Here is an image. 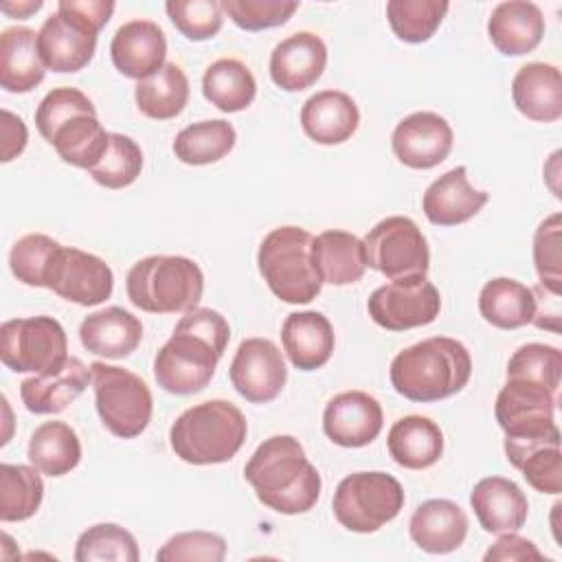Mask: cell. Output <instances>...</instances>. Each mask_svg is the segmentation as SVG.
Returning <instances> with one entry per match:
<instances>
[{"label": "cell", "mask_w": 562, "mask_h": 562, "mask_svg": "<svg viewBox=\"0 0 562 562\" xmlns=\"http://www.w3.org/2000/svg\"><path fill=\"white\" fill-rule=\"evenodd\" d=\"M165 11L173 26L191 42H204L220 33L224 24L217 0H169Z\"/></svg>", "instance_id": "f6af8a7d"}, {"label": "cell", "mask_w": 562, "mask_h": 562, "mask_svg": "<svg viewBox=\"0 0 562 562\" xmlns=\"http://www.w3.org/2000/svg\"><path fill=\"white\" fill-rule=\"evenodd\" d=\"M235 127L224 119L191 123L176 134L173 154L184 165H211L235 147Z\"/></svg>", "instance_id": "74e56055"}, {"label": "cell", "mask_w": 562, "mask_h": 562, "mask_svg": "<svg viewBox=\"0 0 562 562\" xmlns=\"http://www.w3.org/2000/svg\"><path fill=\"white\" fill-rule=\"evenodd\" d=\"M235 391L250 404L272 402L285 386L288 369L279 347L268 338H246L228 369Z\"/></svg>", "instance_id": "9a60e30c"}, {"label": "cell", "mask_w": 562, "mask_h": 562, "mask_svg": "<svg viewBox=\"0 0 562 562\" xmlns=\"http://www.w3.org/2000/svg\"><path fill=\"white\" fill-rule=\"evenodd\" d=\"M248 424L244 413L226 400H209L178 415L169 443L178 459L191 465L231 461L244 446Z\"/></svg>", "instance_id": "3957f363"}, {"label": "cell", "mask_w": 562, "mask_h": 562, "mask_svg": "<svg viewBox=\"0 0 562 562\" xmlns=\"http://www.w3.org/2000/svg\"><path fill=\"white\" fill-rule=\"evenodd\" d=\"M226 558V540L211 531H182L171 536L156 553L160 562H222Z\"/></svg>", "instance_id": "681fc988"}, {"label": "cell", "mask_w": 562, "mask_h": 562, "mask_svg": "<svg viewBox=\"0 0 562 562\" xmlns=\"http://www.w3.org/2000/svg\"><path fill=\"white\" fill-rule=\"evenodd\" d=\"M382 406L364 391L334 395L323 411L325 435L342 448L369 446L382 430Z\"/></svg>", "instance_id": "e0dca14e"}, {"label": "cell", "mask_w": 562, "mask_h": 562, "mask_svg": "<svg viewBox=\"0 0 562 562\" xmlns=\"http://www.w3.org/2000/svg\"><path fill=\"white\" fill-rule=\"evenodd\" d=\"M222 11L244 31H263L285 24L299 9L296 0H222Z\"/></svg>", "instance_id": "bcb514c9"}, {"label": "cell", "mask_w": 562, "mask_h": 562, "mask_svg": "<svg viewBox=\"0 0 562 562\" xmlns=\"http://www.w3.org/2000/svg\"><path fill=\"white\" fill-rule=\"evenodd\" d=\"M312 241L301 226H279L259 244L257 266L277 299L299 305L321 294L323 279L312 259Z\"/></svg>", "instance_id": "8992f818"}, {"label": "cell", "mask_w": 562, "mask_h": 562, "mask_svg": "<svg viewBox=\"0 0 562 562\" xmlns=\"http://www.w3.org/2000/svg\"><path fill=\"white\" fill-rule=\"evenodd\" d=\"M79 340L83 349L94 356L121 360L127 358L140 345L143 325L132 312L112 305L92 312L81 321Z\"/></svg>", "instance_id": "cb8c5ba5"}, {"label": "cell", "mask_w": 562, "mask_h": 562, "mask_svg": "<svg viewBox=\"0 0 562 562\" xmlns=\"http://www.w3.org/2000/svg\"><path fill=\"white\" fill-rule=\"evenodd\" d=\"M483 560L485 562H496V560H501V562H507V560L509 562H514V560H542V553L538 551V547L531 540L518 536L516 531H505L487 549Z\"/></svg>", "instance_id": "f907efd6"}, {"label": "cell", "mask_w": 562, "mask_h": 562, "mask_svg": "<svg viewBox=\"0 0 562 562\" xmlns=\"http://www.w3.org/2000/svg\"><path fill=\"white\" fill-rule=\"evenodd\" d=\"M114 68L130 79H147L167 61V37L151 20H130L121 24L110 42Z\"/></svg>", "instance_id": "d6986e66"}, {"label": "cell", "mask_w": 562, "mask_h": 562, "mask_svg": "<svg viewBox=\"0 0 562 562\" xmlns=\"http://www.w3.org/2000/svg\"><path fill=\"white\" fill-rule=\"evenodd\" d=\"M46 66L37 50V33L29 26H9L0 35V86L24 94L44 81Z\"/></svg>", "instance_id": "f546056e"}, {"label": "cell", "mask_w": 562, "mask_h": 562, "mask_svg": "<svg viewBox=\"0 0 562 562\" xmlns=\"http://www.w3.org/2000/svg\"><path fill=\"white\" fill-rule=\"evenodd\" d=\"M507 380L536 382L553 393L562 380V351L542 342H527L514 351L505 371Z\"/></svg>", "instance_id": "7bdbcfd3"}, {"label": "cell", "mask_w": 562, "mask_h": 562, "mask_svg": "<svg viewBox=\"0 0 562 562\" xmlns=\"http://www.w3.org/2000/svg\"><path fill=\"white\" fill-rule=\"evenodd\" d=\"M46 288L70 303L92 307L110 299L114 274L101 257L81 248L59 246L48 270Z\"/></svg>", "instance_id": "5bb4252c"}, {"label": "cell", "mask_w": 562, "mask_h": 562, "mask_svg": "<svg viewBox=\"0 0 562 562\" xmlns=\"http://www.w3.org/2000/svg\"><path fill=\"white\" fill-rule=\"evenodd\" d=\"M112 0H59L37 31V50L53 72L86 68L97 50V35L114 13Z\"/></svg>", "instance_id": "277c9868"}, {"label": "cell", "mask_w": 562, "mask_h": 562, "mask_svg": "<svg viewBox=\"0 0 562 562\" xmlns=\"http://www.w3.org/2000/svg\"><path fill=\"white\" fill-rule=\"evenodd\" d=\"M404 507L400 481L386 472L347 474L331 498L336 520L356 533H373L391 522Z\"/></svg>", "instance_id": "ba28073f"}, {"label": "cell", "mask_w": 562, "mask_h": 562, "mask_svg": "<svg viewBox=\"0 0 562 562\" xmlns=\"http://www.w3.org/2000/svg\"><path fill=\"white\" fill-rule=\"evenodd\" d=\"M42 7H44V2H42V0H29V2H2V4H0V11H2V13H7V15H11V18H20V20H24V18H29L31 13H37Z\"/></svg>", "instance_id": "f5cc1de1"}, {"label": "cell", "mask_w": 562, "mask_h": 562, "mask_svg": "<svg viewBox=\"0 0 562 562\" xmlns=\"http://www.w3.org/2000/svg\"><path fill=\"white\" fill-rule=\"evenodd\" d=\"M362 244L367 252V268L378 270L389 281H404L428 274V241L411 217H384L367 233Z\"/></svg>", "instance_id": "30bf717a"}, {"label": "cell", "mask_w": 562, "mask_h": 562, "mask_svg": "<svg viewBox=\"0 0 562 562\" xmlns=\"http://www.w3.org/2000/svg\"><path fill=\"white\" fill-rule=\"evenodd\" d=\"M560 213L549 215L533 235V261L540 277V285L553 294L562 292V233Z\"/></svg>", "instance_id": "7dc6e473"}, {"label": "cell", "mask_w": 562, "mask_h": 562, "mask_svg": "<svg viewBox=\"0 0 562 562\" xmlns=\"http://www.w3.org/2000/svg\"><path fill=\"white\" fill-rule=\"evenodd\" d=\"M452 127L437 112H413L404 116L391 134L395 158L411 169L437 167L452 151Z\"/></svg>", "instance_id": "2e32d148"}, {"label": "cell", "mask_w": 562, "mask_h": 562, "mask_svg": "<svg viewBox=\"0 0 562 562\" xmlns=\"http://www.w3.org/2000/svg\"><path fill=\"white\" fill-rule=\"evenodd\" d=\"M507 461L522 472L525 481L540 494L562 492L560 432L536 439H505Z\"/></svg>", "instance_id": "f1b7e54d"}, {"label": "cell", "mask_w": 562, "mask_h": 562, "mask_svg": "<svg viewBox=\"0 0 562 562\" xmlns=\"http://www.w3.org/2000/svg\"><path fill=\"white\" fill-rule=\"evenodd\" d=\"M367 310L382 329L406 331L424 327L439 316L441 294L426 277L391 281L371 292Z\"/></svg>", "instance_id": "7c38bea8"}, {"label": "cell", "mask_w": 562, "mask_h": 562, "mask_svg": "<svg viewBox=\"0 0 562 562\" xmlns=\"http://www.w3.org/2000/svg\"><path fill=\"white\" fill-rule=\"evenodd\" d=\"M0 360L15 373H55L68 360L66 331L53 316L4 321L0 327Z\"/></svg>", "instance_id": "9c48e42d"}, {"label": "cell", "mask_w": 562, "mask_h": 562, "mask_svg": "<svg viewBox=\"0 0 562 562\" xmlns=\"http://www.w3.org/2000/svg\"><path fill=\"white\" fill-rule=\"evenodd\" d=\"M127 299L149 314H178L198 307L204 292L200 266L180 255H149L125 279Z\"/></svg>", "instance_id": "5b68a950"}, {"label": "cell", "mask_w": 562, "mask_h": 562, "mask_svg": "<svg viewBox=\"0 0 562 562\" xmlns=\"http://www.w3.org/2000/svg\"><path fill=\"white\" fill-rule=\"evenodd\" d=\"M257 498L272 512L294 516L310 512L321 496V474L292 435H274L257 446L244 468Z\"/></svg>", "instance_id": "6da1fadb"}, {"label": "cell", "mask_w": 562, "mask_h": 562, "mask_svg": "<svg viewBox=\"0 0 562 562\" xmlns=\"http://www.w3.org/2000/svg\"><path fill=\"white\" fill-rule=\"evenodd\" d=\"M448 9L443 0H389L386 20L402 42L422 44L435 35Z\"/></svg>", "instance_id": "ab89813d"}, {"label": "cell", "mask_w": 562, "mask_h": 562, "mask_svg": "<svg viewBox=\"0 0 562 562\" xmlns=\"http://www.w3.org/2000/svg\"><path fill=\"white\" fill-rule=\"evenodd\" d=\"M44 498V481L35 465H0V520L20 522L31 518Z\"/></svg>", "instance_id": "f35d334b"}, {"label": "cell", "mask_w": 562, "mask_h": 562, "mask_svg": "<svg viewBox=\"0 0 562 562\" xmlns=\"http://www.w3.org/2000/svg\"><path fill=\"white\" fill-rule=\"evenodd\" d=\"M490 200V193L474 189L465 167H454L439 176L422 198V211L435 226H457L472 220Z\"/></svg>", "instance_id": "ffe728a7"}, {"label": "cell", "mask_w": 562, "mask_h": 562, "mask_svg": "<svg viewBox=\"0 0 562 562\" xmlns=\"http://www.w3.org/2000/svg\"><path fill=\"white\" fill-rule=\"evenodd\" d=\"M138 558L136 538L114 522L88 527L75 544L77 562H136Z\"/></svg>", "instance_id": "60d3db41"}, {"label": "cell", "mask_w": 562, "mask_h": 562, "mask_svg": "<svg viewBox=\"0 0 562 562\" xmlns=\"http://www.w3.org/2000/svg\"><path fill=\"white\" fill-rule=\"evenodd\" d=\"M516 110L536 123H553L562 116V79L553 64H525L512 81Z\"/></svg>", "instance_id": "4316f807"}, {"label": "cell", "mask_w": 562, "mask_h": 562, "mask_svg": "<svg viewBox=\"0 0 562 562\" xmlns=\"http://www.w3.org/2000/svg\"><path fill=\"white\" fill-rule=\"evenodd\" d=\"M312 259L323 279L331 285H349L362 279L367 252L360 237L347 231H323L312 241Z\"/></svg>", "instance_id": "1f68e13d"}, {"label": "cell", "mask_w": 562, "mask_h": 562, "mask_svg": "<svg viewBox=\"0 0 562 562\" xmlns=\"http://www.w3.org/2000/svg\"><path fill=\"white\" fill-rule=\"evenodd\" d=\"M555 395L553 391L527 382L507 380L496 395L494 417L505 432V439H536L558 435L555 424Z\"/></svg>", "instance_id": "4fadbf2b"}, {"label": "cell", "mask_w": 562, "mask_h": 562, "mask_svg": "<svg viewBox=\"0 0 562 562\" xmlns=\"http://www.w3.org/2000/svg\"><path fill=\"white\" fill-rule=\"evenodd\" d=\"M202 92L211 105L231 114L246 110L255 101L257 81L244 61L222 57L204 70Z\"/></svg>", "instance_id": "d590c367"}, {"label": "cell", "mask_w": 562, "mask_h": 562, "mask_svg": "<svg viewBox=\"0 0 562 562\" xmlns=\"http://www.w3.org/2000/svg\"><path fill=\"white\" fill-rule=\"evenodd\" d=\"M327 66V46L312 31H299L281 40L270 53V79L285 92L314 86Z\"/></svg>", "instance_id": "ac0fdd59"}, {"label": "cell", "mask_w": 562, "mask_h": 562, "mask_svg": "<svg viewBox=\"0 0 562 562\" xmlns=\"http://www.w3.org/2000/svg\"><path fill=\"white\" fill-rule=\"evenodd\" d=\"M48 143L64 162L90 171L103 158L110 132L103 130L97 114H77L57 127Z\"/></svg>", "instance_id": "8d00e7d4"}, {"label": "cell", "mask_w": 562, "mask_h": 562, "mask_svg": "<svg viewBox=\"0 0 562 562\" xmlns=\"http://www.w3.org/2000/svg\"><path fill=\"white\" fill-rule=\"evenodd\" d=\"M140 169L143 151L138 143L125 134L110 132V143L103 158L88 173L105 189H123L140 176Z\"/></svg>", "instance_id": "b9f144b4"}, {"label": "cell", "mask_w": 562, "mask_h": 562, "mask_svg": "<svg viewBox=\"0 0 562 562\" xmlns=\"http://www.w3.org/2000/svg\"><path fill=\"white\" fill-rule=\"evenodd\" d=\"M26 457L42 474L64 476L81 461V441L66 422H44L29 439Z\"/></svg>", "instance_id": "836d02e7"}, {"label": "cell", "mask_w": 562, "mask_h": 562, "mask_svg": "<svg viewBox=\"0 0 562 562\" xmlns=\"http://www.w3.org/2000/svg\"><path fill=\"white\" fill-rule=\"evenodd\" d=\"M281 342L290 362L299 371H316L329 362L336 336L325 314L305 310L285 316L281 327Z\"/></svg>", "instance_id": "7402d4cb"}, {"label": "cell", "mask_w": 562, "mask_h": 562, "mask_svg": "<svg viewBox=\"0 0 562 562\" xmlns=\"http://www.w3.org/2000/svg\"><path fill=\"white\" fill-rule=\"evenodd\" d=\"M222 353L204 336L176 325L171 338L154 358L158 386L173 395L200 393L215 375Z\"/></svg>", "instance_id": "8fae6325"}, {"label": "cell", "mask_w": 562, "mask_h": 562, "mask_svg": "<svg viewBox=\"0 0 562 562\" xmlns=\"http://www.w3.org/2000/svg\"><path fill=\"white\" fill-rule=\"evenodd\" d=\"M61 244L44 233L20 237L9 252V268L18 281L31 288H46L53 257Z\"/></svg>", "instance_id": "ee69618b"}, {"label": "cell", "mask_w": 562, "mask_h": 562, "mask_svg": "<svg viewBox=\"0 0 562 562\" xmlns=\"http://www.w3.org/2000/svg\"><path fill=\"white\" fill-rule=\"evenodd\" d=\"M88 382H92L90 367H86L79 358L68 356L59 371L26 378L20 384V397L26 411L35 415H55L66 411V406L86 391Z\"/></svg>", "instance_id": "83f0119b"}, {"label": "cell", "mask_w": 562, "mask_h": 562, "mask_svg": "<svg viewBox=\"0 0 562 562\" xmlns=\"http://www.w3.org/2000/svg\"><path fill=\"white\" fill-rule=\"evenodd\" d=\"M472 358L463 342L432 336L402 349L391 362L393 389L411 402H439L457 395L470 382Z\"/></svg>", "instance_id": "7a4b0ae2"}, {"label": "cell", "mask_w": 562, "mask_h": 562, "mask_svg": "<svg viewBox=\"0 0 562 562\" xmlns=\"http://www.w3.org/2000/svg\"><path fill=\"white\" fill-rule=\"evenodd\" d=\"M386 448L397 465L426 470L443 454V432L430 417L406 415L391 426Z\"/></svg>", "instance_id": "4dcf8cb0"}, {"label": "cell", "mask_w": 562, "mask_h": 562, "mask_svg": "<svg viewBox=\"0 0 562 562\" xmlns=\"http://www.w3.org/2000/svg\"><path fill=\"white\" fill-rule=\"evenodd\" d=\"M94 406L103 426L121 437H138L151 422L154 397L143 378L136 373L105 362H92Z\"/></svg>", "instance_id": "52a82bcc"}, {"label": "cell", "mask_w": 562, "mask_h": 562, "mask_svg": "<svg viewBox=\"0 0 562 562\" xmlns=\"http://www.w3.org/2000/svg\"><path fill=\"white\" fill-rule=\"evenodd\" d=\"M134 99L140 114L147 119H176L189 101V79L178 64L167 61L160 70L136 83Z\"/></svg>", "instance_id": "e575fe53"}, {"label": "cell", "mask_w": 562, "mask_h": 562, "mask_svg": "<svg viewBox=\"0 0 562 562\" xmlns=\"http://www.w3.org/2000/svg\"><path fill=\"white\" fill-rule=\"evenodd\" d=\"M360 123L356 101L340 90H321L301 108V127L318 145H340Z\"/></svg>", "instance_id": "d4e9b609"}, {"label": "cell", "mask_w": 562, "mask_h": 562, "mask_svg": "<svg viewBox=\"0 0 562 562\" xmlns=\"http://www.w3.org/2000/svg\"><path fill=\"white\" fill-rule=\"evenodd\" d=\"M490 42L507 57L531 53L544 35V18L538 4L525 0H509L494 7L487 20Z\"/></svg>", "instance_id": "484cf974"}, {"label": "cell", "mask_w": 562, "mask_h": 562, "mask_svg": "<svg viewBox=\"0 0 562 562\" xmlns=\"http://www.w3.org/2000/svg\"><path fill=\"white\" fill-rule=\"evenodd\" d=\"M479 312L492 327L518 329L531 323L536 299L525 283L509 277H496L481 288Z\"/></svg>", "instance_id": "d6a6232c"}, {"label": "cell", "mask_w": 562, "mask_h": 562, "mask_svg": "<svg viewBox=\"0 0 562 562\" xmlns=\"http://www.w3.org/2000/svg\"><path fill=\"white\" fill-rule=\"evenodd\" d=\"M465 512L448 498H428L411 516V540L426 553H450L459 549L468 536Z\"/></svg>", "instance_id": "44dd1931"}, {"label": "cell", "mask_w": 562, "mask_h": 562, "mask_svg": "<svg viewBox=\"0 0 562 562\" xmlns=\"http://www.w3.org/2000/svg\"><path fill=\"white\" fill-rule=\"evenodd\" d=\"M77 114H97L92 101L77 88H53L35 110L37 132L50 140L57 127Z\"/></svg>", "instance_id": "c3c4849f"}, {"label": "cell", "mask_w": 562, "mask_h": 562, "mask_svg": "<svg viewBox=\"0 0 562 562\" xmlns=\"http://www.w3.org/2000/svg\"><path fill=\"white\" fill-rule=\"evenodd\" d=\"M29 132L20 116L2 110V162H11L26 147Z\"/></svg>", "instance_id": "816d5d0a"}, {"label": "cell", "mask_w": 562, "mask_h": 562, "mask_svg": "<svg viewBox=\"0 0 562 562\" xmlns=\"http://www.w3.org/2000/svg\"><path fill=\"white\" fill-rule=\"evenodd\" d=\"M470 505L479 525L487 533L518 531L529 514L525 492L505 476L481 479L470 494Z\"/></svg>", "instance_id": "603a6c76"}]
</instances>
